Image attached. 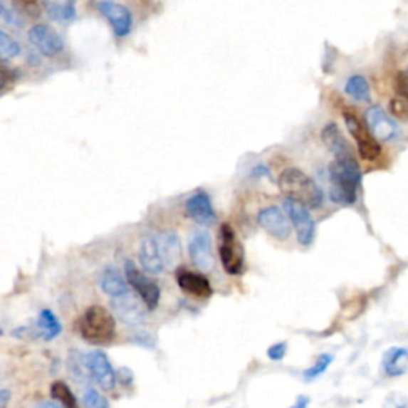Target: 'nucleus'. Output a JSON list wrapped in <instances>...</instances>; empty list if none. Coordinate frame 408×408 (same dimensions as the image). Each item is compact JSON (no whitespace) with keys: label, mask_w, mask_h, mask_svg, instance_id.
<instances>
[{"label":"nucleus","mask_w":408,"mask_h":408,"mask_svg":"<svg viewBox=\"0 0 408 408\" xmlns=\"http://www.w3.org/2000/svg\"><path fill=\"white\" fill-rule=\"evenodd\" d=\"M329 177L332 202L343 206L356 203L360 177H362L356 157L335 159L329 166Z\"/></svg>","instance_id":"f257e3e1"},{"label":"nucleus","mask_w":408,"mask_h":408,"mask_svg":"<svg viewBox=\"0 0 408 408\" xmlns=\"http://www.w3.org/2000/svg\"><path fill=\"white\" fill-rule=\"evenodd\" d=\"M279 189L283 190L287 198L306 207L318 209V207L323 206L324 193L320 190V187L310 176H306L303 171L297 168H287L281 172Z\"/></svg>","instance_id":"f03ea898"},{"label":"nucleus","mask_w":408,"mask_h":408,"mask_svg":"<svg viewBox=\"0 0 408 408\" xmlns=\"http://www.w3.org/2000/svg\"><path fill=\"white\" fill-rule=\"evenodd\" d=\"M80 333L91 345H109L117 333L115 318L103 306H90L80 320Z\"/></svg>","instance_id":"7ed1b4c3"},{"label":"nucleus","mask_w":408,"mask_h":408,"mask_svg":"<svg viewBox=\"0 0 408 408\" xmlns=\"http://www.w3.org/2000/svg\"><path fill=\"white\" fill-rule=\"evenodd\" d=\"M220 262L224 270L238 276L244 270V247L238 239L235 230L230 224H222L220 226V244H219Z\"/></svg>","instance_id":"20e7f679"},{"label":"nucleus","mask_w":408,"mask_h":408,"mask_svg":"<svg viewBox=\"0 0 408 408\" xmlns=\"http://www.w3.org/2000/svg\"><path fill=\"white\" fill-rule=\"evenodd\" d=\"M125 276L128 284L136 291L137 295L142 300V303L149 311H153L159 303V297H162V292H159V287L157 283H153V279H150L147 274L140 271L135 262L125 263Z\"/></svg>","instance_id":"39448f33"},{"label":"nucleus","mask_w":408,"mask_h":408,"mask_svg":"<svg viewBox=\"0 0 408 408\" xmlns=\"http://www.w3.org/2000/svg\"><path fill=\"white\" fill-rule=\"evenodd\" d=\"M343 117L347 131H350L352 139L356 140L359 155L362 157L365 162H375V159L381 155V147L378 140L370 135V131L365 128L364 123L360 122L352 110H345Z\"/></svg>","instance_id":"423d86ee"},{"label":"nucleus","mask_w":408,"mask_h":408,"mask_svg":"<svg viewBox=\"0 0 408 408\" xmlns=\"http://www.w3.org/2000/svg\"><path fill=\"white\" fill-rule=\"evenodd\" d=\"M284 211L286 216L289 217L291 224L293 225L297 233V239L302 246H310L316 235V224H314V219L308 211V207L300 204L293 199L287 198L284 202Z\"/></svg>","instance_id":"0eeeda50"},{"label":"nucleus","mask_w":408,"mask_h":408,"mask_svg":"<svg viewBox=\"0 0 408 408\" xmlns=\"http://www.w3.org/2000/svg\"><path fill=\"white\" fill-rule=\"evenodd\" d=\"M189 253L193 265L199 271L209 273L214 268V265H216L212 238L204 230H195L192 233L189 241Z\"/></svg>","instance_id":"6e6552de"},{"label":"nucleus","mask_w":408,"mask_h":408,"mask_svg":"<svg viewBox=\"0 0 408 408\" xmlns=\"http://www.w3.org/2000/svg\"><path fill=\"white\" fill-rule=\"evenodd\" d=\"M83 359L90 378L95 380L104 391H112L115 387L117 375L113 372L109 357L103 351H91L83 354Z\"/></svg>","instance_id":"1a4fd4ad"},{"label":"nucleus","mask_w":408,"mask_h":408,"mask_svg":"<svg viewBox=\"0 0 408 408\" xmlns=\"http://www.w3.org/2000/svg\"><path fill=\"white\" fill-rule=\"evenodd\" d=\"M29 42L46 58L58 56L64 48V42L58 32L46 24H36L29 29Z\"/></svg>","instance_id":"9d476101"},{"label":"nucleus","mask_w":408,"mask_h":408,"mask_svg":"<svg viewBox=\"0 0 408 408\" xmlns=\"http://www.w3.org/2000/svg\"><path fill=\"white\" fill-rule=\"evenodd\" d=\"M365 122L367 130L377 140L389 142V140L399 137L396 122L389 115H386V112L380 105H372L365 110Z\"/></svg>","instance_id":"9b49d317"},{"label":"nucleus","mask_w":408,"mask_h":408,"mask_svg":"<svg viewBox=\"0 0 408 408\" xmlns=\"http://www.w3.org/2000/svg\"><path fill=\"white\" fill-rule=\"evenodd\" d=\"M113 310L117 316L126 327H142L145 323V310L139 300L130 293V291L122 297L113 298Z\"/></svg>","instance_id":"f8f14e48"},{"label":"nucleus","mask_w":408,"mask_h":408,"mask_svg":"<svg viewBox=\"0 0 408 408\" xmlns=\"http://www.w3.org/2000/svg\"><path fill=\"white\" fill-rule=\"evenodd\" d=\"M98 10L109 19L117 37H126L132 28L131 11L126 6L112 2V0H98Z\"/></svg>","instance_id":"ddd939ff"},{"label":"nucleus","mask_w":408,"mask_h":408,"mask_svg":"<svg viewBox=\"0 0 408 408\" xmlns=\"http://www.w3.org/2000/svg\"><path fill=\"white\" fill-rule=\"evenodd\" d=\"M257 220L260 226H263V229L276 239H287L291 236L289 220H287L284 212L276 206L265 207V209L260 211Z\"/></svg>","instance_id":"4468645a"},{"label":"nucleus","mask_w":408,"mask_h":408,"mask_svg":"<svg viewBox=\"0 0 408 408\" xmlns=\"http://www.w3.org/2000/svg\"><path fill=\"white\" fill-rule=\"evenodd\" d=\"M185 211L189 216L195 220L197 224L203 226H211L216 224L217 216L214 212L211 198L204 192H198L192 195L185 203Z\"/></svg>","instance_id":"2eb2a0df"},{"label":"nucleus","mask_w":408,"mask_h":408,"mask_svg":"<svg viewBox=\"0 0 408 408\" xmlns=\"http://www.w3.org/2000/svg\"><path fill=\"white\" fill-rule=\"evenodd\" d=\"M176 281L180 289L189 293V295L192 297L207 298L212 295L211 283L207 281V278L203 276V274L193 273L189 270H177Z\"/></svg>","instance_id":"dca6fc26"},{"label":"nucleus","mask_w":408,"mask_h":408,"mask_svg":"<svg viewBox=\"0 0 408 408\" xmlns=\"http://www.w3.org/2000/svg\"><path fill=\"white\" fill-rule=\"evenodd\" d=\"M158 247L159 257L164 270H174L179 265L180 260V241L174 231H163L159 235L153 236Z\"/></svg>","instance_id":"f3484780"},{"label":"nucleus","mask_w":408,"mask_h":408,"mask_svg":"<svg viewBox=\"0 0 408 408\" xmlns=\"http://www.w3.org/2000/svg\"><path fill=\"white\" fill-rule=\"evenodd\" d=\"M323 140L327 145L333 155H335V159H343V158H354V150L350 145V142L345 139L343 132L340 131L338 126L335 123H329L323 130Z\"/></svg>","instance_id":"a211bd4d"},{"label":"nucleus","mask_w":408,"mask_h":408,"mask_svg":"<svg viewBox=\"0 0 408 408\" xmlns=\"http://www.w3.org/2000/svg\"><path fill=\"white\" fill-rule=\"evenodd\" d=\"M24 333H29V335L32 337H40L43 340H53L61 333V324H59V320L50 310H43L42 313H40L37 324L34 325V330L26 329L24 327V329L21 330H16L15 335L23 337Z\"/></svg>","instance_id":"6ab92c4d"},{"label":"nucleus","mask_w":408,"mask_h":408,"mask_svg":"<svg viewBox=\"0 0 408 408\" xmlns=\"http://www.w3.org/2000/svg\"><path fill=\"white\" fill-rule=\"evenodd\" d=\"M139 262L140 266H142V270L145 273L153 274V276H158V274H162L164 271L162 257H159L155 238L153 236L144 239L142 244H140Z\"/></svg>","instance_id":"aec40b11"},{"label":"nucleus","mask_w":408,"mask_h":408,"mask_svg":"<svg viewBox=\"0 0 408 408\" xmlns=\"http://www.w3.org/2000/svg\"><path fill=\"white\" fill-rule=\"evenodd\" d=\"M43 9L58 23H69L77 15V0H42Z\"/></svg>","instance_id":"412c9836"},{"label":"nucleus","mask_w":408,"mask_h":408,"mask_svg":"<svg viewBox=\"0 0 408 408\" xmlns=\"http://www.w3.org/2000/svg\"><path fill=\"white\" fill-rule=\"evenodd\" d=\"M385 373L387 377H402L408 369V354L405 347H392L385 354Z\"/></svg>","instance_id":"4be33fe9"},{"label":"nucleus","mask_w":408,"mask_h":408,"mask_svg":"<svg viewBox=\"0 0 408 408\" xmlns=\"http://www.w3.org/2000/svg\"><path fill=\"white\" fill-rule=\"evenodd\" d=\"M101 289L112 298L122 297L128 292V284L117 270L105 268L101 274Z\"/></svg>","instance_id":"5701e85b"},{"label":"nucleus","mask_w":408,"mask_h":408,"mask_svg":"<svg viewBox=\"0 0 408 408\" xmlns=\"http://www.w3.org/2000/svg\"><path fill=\"white\" fill-rule=\"evenodd\" d=\"M345 93L356 103H369L370 101V86L367 83L365 77L352 75L346 82Z\"/></svg>","instance_id":"b1692460"},{"label":"nucleus","mask_w":408,"mask_h":408,"mask_svg":"<svg viewBox=\"0 0 408 408\" xmlns=\"http://www.w3.org/2000/svg\"><path fill=\"white\" fill-rule=\"evenodd\" d=\"M0 21L11 26V28H23L24 18L21 13L15 9V5L6 4L5 0H0Z\"/></svg>","instance_id":"393cba45"},{"label":"nucleus","mask_w":408,"mask_h":408,"mask_svg":"<svg viewBox=\"0 0 408 408\" xmlns=\"http://www.w3.org/2000/svg\"><path fill=\"white\" fill-rule=\"evenodd\" d=\"M51 397L61 402L66 408H78L75 396H73L69 386L63 383V381H56L51 386Z\"/></svg>","instance_id":"a878e982"},{"label":"nucleus","mask_w":408,"mask_h":408,"mask_svg":"<svg viewBox=\"0 0 408 408\" xmlns=\"http://www.w3.org/2000/svg\"><path fill=\"white\" fill-rule=\"evenodd\" d=\"M21 55V46L11 36L0 29V59H13Z\"/></svg>","instance_id":"bb28decb"},{"label":"nucleus","mask_w":408,"mask_h":408,"mask_svg":"<svg viewBox=\"0 0 408 408\" xmlns=\"http://www.w3.org/2000/svg\"><path fill=\"white\" fill-rule=\"evenodd\" d=\"M69 369L73 375V378L80 380V381H85V380H90V375L88 370H86L85 367V359H83V354L80 352H72L70 357H69Z\"/></svg>","instance_id":"cd10ccee"},{"label":"nucleus","mask_w":408,"mask_h":408,"mask_svg":"<svg viewBox=\"0 0 408 408\" xmlns=\"http://www.w3.org/2000/svg\"><path fill=\"white\" fill-rule=\"evenodd\" d=\"M82 405L83 408H110L103 394H99L96 389H91V387L83 392Z\"/></svg>","instance_id":"c85d7f7f"},{"label":"nucleus","mask_w":408,"mask_h":408,"mask_svg":"<svg viewBox=\"0 0 408 408\" xmlns=\"http://www.w3.org/2000/svg\"><path fill=\"white\" fill-rule=\"evenodd\" d=\"M332 360H333V357L330 356V354H320L316 362H314V364L310 367V369H308V370L305 372V378H306V380L318 378L319 375H323L327 369H329V365L332 364Z\"/></svg>","instance_id":"c756f323"},{"label":"nucleus","mask_w":408,"mask_h":408,"mask_svg":"<svg viewBox=\"0 0 408 408\" xmlns=\"http://www.w3.org/2000/svg\"><path fill=\"white\" fill-rule=\"evenodd\" d=\"M391 113L396 118L399 120H402V122H405V120L408 118V105H407V99L405 98H394L392 101H391Z\"/></svg>","instance_id":"7c9ffc66"},{"label":"nucleus","mask_w":408,"mask_h":408,"mask_svg":"<svg viewBox=\"0 0 408 408\" xmlns=\"http://www.w3.org/2000/svg\"><path fill=\"white\" fill-rule=\"evenodd\" d=\"M13 5H15V9L21 13V15L24 11H28L32 16L38 15L37 0H13Z\"/></svg>","instance_id":"2f4dec72"},{"label":"nucleus","mask_w":408,"mask_h":408,"mask_svg":"<svg viewBox=\"0 0 408 408\" xmlns=\"http://www.w3.org/2000/svg\"><path fill=\"white\" fill-rule=\"evenodd\" d=\"M396 91H397V96L407 99L408 83H407V73L405 72H399L397 73V77H396Z\"/></svg>","instance_id":"473e14b6"},{"label":"nucleus","mask_w":408,"mask_h":408,"mask_svg":"<svg viewBox=\"0 0 408 408\" xmlns=\"http://www.w3.org/2000/svg\"><path fill=\"white\" fill-rule=\"evenodd\" d=\"M287 352V345L286 343H276L271 347H268V357L271 360H281Z\"/></svg>","instance_id":"72a5a7b5"},{"label":"nucleus","mask_w":408,"mask_h":408,"mask_svg":"<svg viewBox=\"0 0 408 408\" xmlns=\"http://www.w3.org/2000/svg\"><path fill=\"white\" fill-rule=\"evenodd\" d=\"M10 400V391L0 389V408H5Z\"/></svg>","instance_id":"f704fd0d"},{"label":"nucleus","mask_w":408,"mask_h":408,"mask_svg":"<svg viewBox=\"0 0 408 408\" xmlns=\"http://www.w3.org/2000/svg\"><path fill=\"white\" fill-rule=\"evenodd\" d=\"M306 407H308V397H298L297 402L289 408H306Z\"/></svg>","instance_id":"c9c22d12"},{"label":"nucleus","mask_w":408,"mask_h":408,"mask_svg":"<svg viewBox=\"0 0 408 408\" xmlns=\"http://www.w3.org/2000/svg\"><path fill=\"white\" fill-rule=\"evenodd\" d=\"M34 408H63L61 405H58L55 402H42V404H38L36 405Z\"/></svg>","instance_id":"e433bc0d"}]
</instances>
